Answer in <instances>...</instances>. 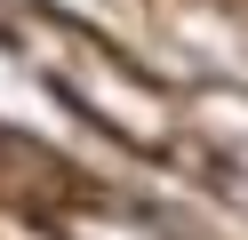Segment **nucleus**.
<instances>
[{"instance_id": "1", "label": "nucleus", "mask_w": 248, "mask_h": 240, "mask_svg": "<svg viewBox=\"0 0 248 240\" xmlns=\"http://www.w3.org/2000/svg\"><path fill=\"white\" fill-rule=\"evenodd\" d=\"M16 40L32 48L40 72H48L56 88L88 112V120H104L120 144H160V136H168V104H160V88H152L136 64H120L104 40H88L80 24H64V16H40V8H32Z\"/></svg>"}, {"instance_id": "2", "label": "nucleus", "mask_w": 248, "mask_h": 240, "mask_svg": "<svg viewBox=\"0 0 248 240\" xmlns=\"http://www.w3.org/2000/svg\"><path fill=\"white\" fill-rule=\"evenodd\" d=\"M0 200L16 208V216H32V224H64V208L80 200V176H72L48 144L0 128Z\"/></svg>"}, {"instance_id": "3", "label": "nucleus", "mask_w": 248, "mask_h": 240, "mask_svg": "<svg viewBox=\"0 0 248 240\" xmlns=\"http://www.w3.org/2000/svg\"><path fill=\"white\" fill-rule=\"evenodd\" d=\"M24 16H32V0H0V40H16Z\"/></svg>"}]
</instances>
